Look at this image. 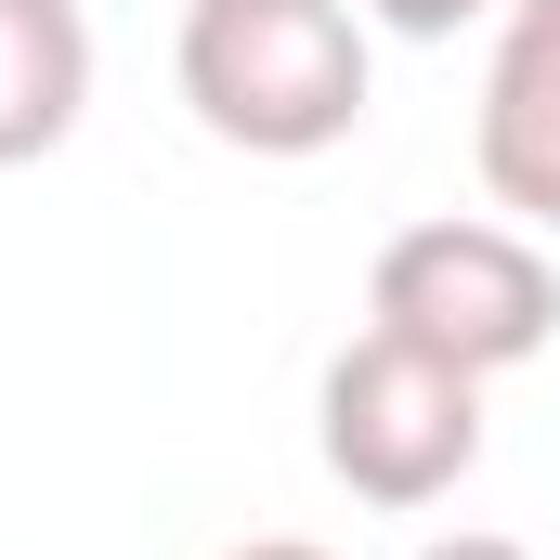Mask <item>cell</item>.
I'll return each mask as SVG.
<instances>
[{"mask_svg":"<svg viewBox=\"0 0 560 560\" xmlns=\"http://www.w3.org/2000/svg\"><path fill=\"white\" fill-rule=\"evenodd\" d=\"M469 156H482V196H495V222L560 235V0H509V13H495Z\"/></svg>","mask_w":560,"mask_h":560,"instance_id":"4","label":"cell"},{"mask_svg":"<svg viewBox=\"0 0 560 560\" xmlns=\"http://www.w3.org/2000/svg\"><path fill=\"white\" fill-rule=\"evenodd\" d=\"M313 443H326L339 495H365V509H443L482 469V378L418 352V339H392V326H365V339L326 352Z\"/></svg>","mask_w":560,"mask_h":560,"instance_id":"3","label":"cell"},{"mask_svg":"<svg viewBox=\"0 0 560 560\" xmlns=\"http://www.w3.org/2000/svg\"><path fill=\"white\" fill-rule=\"evenodd\" d=\"M222 560H326L313 535H248V548H222Z\"/></svg>","mask_w":560,"mask_h":560,"instance_id":"8","label":"cell"},{"mask_svg":"<svg viewBox=\"0 0 560 560\" xmlns=\"http://www.w3.org/2000/svg\"><path fill=\"white\" fill-rule=\"evenodd\" d=\"M170 79L235 156H326L365 131V0H183Z\"/></svg>","mask_w":560,"mask_h":560,"instance_id":"1","label":"cell"},{"mask_svg":"<svg viewBox=\"0 0 560 560\" xmlns=\"http://www.w3.org/2000/svg\"><path fill=\"white\" fill-rule=\"evenodd\" d=\"M418 560H535V548H522V535H430Z\"/></svg>","mask_w":560,"mask_h":560,"instance_id":"7","label":"cell"},{"mask_svg":"<svg viewBox=\"0 0 560 560\" xmlns=\"http://www.w3.org/2000/svg\"><path fill=\"white\" fill-rule=\"evenodd\" d=\"M92 118V13L79 0H0V170L52 156Z\"/></svg>","mask_w":560,"mask_h":560,"instance_id":"5","label":"cell"},{"mask_svg":"<svg viewBox=\"0 0 560 560\" xmlns=\"http://www.w3.org/2000/svg\"><path fill=\"white\" fill-rule=\"evenodd\" d=\"M365 326L418 339L469 378H509L535 365L560 326V275H548V235L495 222V209H443V222H405L365 275Z\"/></svg>","mask_w":560,"mask_h":560,"instance_id":"2","label":"cell"},{"mask_svg":"<svg viewBox=\"0 0 560 560\" xmlns=\"http://www.w3.org/2000/svg\"><path fill=\"white\" fill-rule=\"evenodd\" d=\"M469 13H495V0H365V26H392V39H456Z\"/></svg>","mask_w":560,"mask_h":560,"instance_id":"6","label":"cell"}]
</instances>
